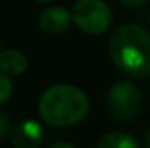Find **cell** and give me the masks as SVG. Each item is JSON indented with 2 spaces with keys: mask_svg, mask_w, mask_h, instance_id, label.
Wrapping results in <instances>:
<instances>
[{
  "mask_svg": "<svg viewBox=\"0 0 150 148\" xmlns=\"http://www.w3.org/2000/svg\"><path fill=\"white\" fill-rule=\"evenodd\" d=\"M9 127H11V125H9V118H7V115L0 110V140L9 132Z\"/></svg>",
  "mask_w": 150,
  "mask_h": 148,
  "instance_id": "10",
  "label": "cell"
},
{
  "mask_svg": "<svg viewBox=\"0 0 150 148\" xmlns=\"http://www.w3.org/2000/svg\"><path fill=\"white\" fill-rule=\"evenodd\" d=\"M72 19L86 33L100 35L112 23V9L105 0H77L72 9Z\"/></svg>",
  "mask_w": 150,
  "mask_h": 148,
  "instance_id": "4",
  "label": "cell"
},
{
  "mask_svg": "<svg viewBox=\"0 0 150 148\" xmlns=\"http://www.w3.org/2000/svg\"><path fill=\"white\" fill-rule=\"evenodd\" d=\"M28 66L26 56L21 51L16 49H5L0 54V72L5 73L7 77H16L21 75Z\"/></svg>",
  "mask_w": 150,
  "mask_h": 148,
  "instance_id": "7",
  "label": "cell"
},
{
  "mask_svg": "<svg viewBox=\"0 0 150 148\" xmlns=\"http://www.w3.org/2000/svg\"><path fill=\"white\" fill-rule=\"evenodd\" d=\"M142 91L129 80L115 82L107 92V108L112 118L119 122L133 120L142 110Z\"/></svg>",
  "mask_w": 150,
  "mask_h": 148,
  "instance_id": "3",
  "label": "cell"
},
{
  "mask_svg": "<svg viewBox=\"0 0 150 148\" xmlns=\"http://www.w3.org/2000/svg\"><path fill=\"white\" fill-rule=\"evenodd\" d=\"M72 12L67 11L65 7L61 5H52V7H47L40 12L38 16V25L40 28L45 32V33H51V35H56V33H61L65 32L70 23H72Z\"/></svg>",
  "mask_w": 150,
  "mask_h": 148,
  "instance_id": "6",
  "label": "cell"
},
{
  "mask_svg": "<svg viewBox=\"0 0 150 148\" xmlns=\"http://www.w3.org/2000/svg\"><path fill=\"white\" fill-rule=\"evenodd\" d=\"M0 54H2V49H0Z\"/></svg>",
  "mask_w": 150,
  "mask_h": 148,
  "instance_id": "15",
  "label": "cell"
},
{
  "mask_svg": "<svg viewBox=\"0 0 150 148\" xmlns=\"http://www.w3.org/2000/svg\"><path fill=\"white\" fill-rule=\"evenodd\" d=\"M120 4H124V5H127V7H142V5H145L149 0H119Z\"/></svg>",
  "mask_w": 150,
  "mask_h": 148,
  "instance_id": "11",
  "label": "cell"
},
{
  "mask_svg": "<svg viewBox=\"0 0 150 148\" xmlns=\"http://www.w3.org/2000/svg\"><path fill=\"white\" fill-rule=\"evenodd\" d=\"M49 148H75V147L70 145V143H54V145H51Z\"/></svg>",
  "mask_w": 150,
  "mask_h": 148,
  "instance_id": "12",
  "label": "cell"
},
{
  "mask_svg": "<svg viewBox=\"0 0 150 148\" xmlns=\"http://www.w3.org/2000/svg\"><path fill=\"white\" fill-rule=\"evenodd\" d=\"M45 138V131L37 120L26 118L18 122L11 131V143L14 148H38Z\"/></svg>",
  "mask_w": 150,
  "mask_h": 148,
  "instance_id": "5",
  "label": "cell"
},
{
  "mask_svg": "<svg viewBox=\"0 0 150 148\" xmlns=\"http://www.w3.org/2000/svg\"><path fill=\"white\" fill-rule=\"evenodd\" d=\"M86 92L72 84H54L38 99V113L51 127H70L89 113Z\"/></svg>",
  "mask_w": 150,
  "mask_h": 148,
  "instance_id": "2",
  "label": "cell"
},
{
  "mask_svg": "<svg viewBox=\"0 0 150 148\" xmlns=\"http://www.w3.org/2000/svg\"><path fill=\"white\" fill-rule=\"evenodd\" d=\"M145 145L150 148V127L147 129V132H145Z\"/></svg>",
  "mask_w": 150,
  "mask_h": 148,
  "instance_id": "13",
  "label": "cell"
},
{
  "mask_svg": "<svg viewBox=\"0 0 150 148\" xmlns=\"http://www.w3.org/2000/svg\"><path fill=\"white\" fill-rule=\"evenodd\" d=\"M98 148H142V143L133 134L122 131H112L100 138Z\"/></svg>",
  "mask_w": 150,
  "mask_h": 148,
  "instance_id": "8",
  "label": "cell"
},
{
  "mask_svg": "<svg viewBox=\"0 0 150 148\" xmlns=\"http://www.w3.org/2000/svg\"><path fill=\"white\" fill-rule=\"evenodd\" d=\"M11 94H12V84L7 75L0 72V105L5 103L11 98Z\"/></svg>",
  "mask_w": 150,
  "mask_h": 148,
  "instance_id": "9",
  "label": "cell"
},
{
  "mask_svg": "<svg viewBox=\"0 0 150 148\" xmlns=\"http://www.w3.org/2000/svg\"><path fill=\"white\" fill-rule=\"evenodd\" d=\"M110 58L127 77H147L150 73V33L140 25L124 23L110 37Z\"/></svg>",
  "mask_w": 150,
  "mask_h": 148,
  "instance_id": "1",
  "label": "cell"
},
{
  "mask_svg": "<svg viewBox=\"0 0 150 148\" xmlns=\"http://www.w3.org/2000/svg\"><path fill=\"white\" fill-rule=\"evenodd\" d=\"M38 2H51V0H38Z\"/></svg>",
  "mask_w": 150,
  "mask_h": 148,
  "instance_id": "14",
  "label": "cell"
}]
</instances>
